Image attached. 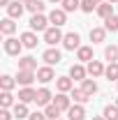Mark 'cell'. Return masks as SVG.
<instances>
[{"mask_svg":"<svg viewBox=\"0 0 118 120\" xmlns=\"http://www.w3.org/2000/svg\"><path fill=\"white\" fill-rule=\"evenodd\" d=\"M42 60H44L46 65H51V67H53V65H58L60 60H63V53H60L56 46H51V49H46L44 53H42Z\"/></svg>","mask_w":118,"mask_h":120,"instance_id":"5","label":"cell"},{"mask_svg":"<svg viewBox=\"0 0 118 120\" xmlns=\"http://www.w3.org/2000/svg\"><path fill=\"white\" fill-rule=\"evenodd\" d=\"M28 120H46V113L44 111H35V113H30Z\"/></svg>","mask_w":118,"mask_h":120,"instance_id":"36","label":"cell"},{"mask_svg":"<svg viewBox=\"0 0 118 120\" xmlns=\"http://www.w3.org/2000/svg\"><path fill=\"white\" fill-rule=\"evenodd\" d=\"M49 21H51L56 28H60V26H65V23H67V12H65L63 7H60V9H53V12L49 14Z\"/></svg>","mask_w":118,"mask_h":120,"instance_id":"8","label":"cell"},{"mask_svg":"<svg viewBox=\"0 0 118 120\" xmlns=\"http://www.w3.org/2000/svg\"><path fill=\"white\" fill-rule=\"evenodd\" d=\"M19 39L23 42V46H26V49H35V46L39 44V42H37V35H35L32 30H28V32H23V35H21Z\"/></svg>","mask_w":118,"mask_h":120,"instance_id":"19","label":"cell"},{"mask_svg":"<svg viewBox=\"0 0 118 120\" xmlns=\"http://www.w3.org/2000/svg\"><path fill=\"white\" fill-rule=\"evenodd\" d=\"M12 104H14V95H12L9 90H2V95H0V106H2V109H9Z\"/></svg>","mask_w":118,"mask_h":120,"instance_id":"29","label":"cell"},{"mask_svg":"<svg viewBox=\"0 0 118 120\" xmlns=\"http://www.w3.org/2000/svg\"><path fill=\"white\" fill-rule=\"evenodd\" d=\"M21 2H23V5H28V2H30V0H21Z\"/></svg>","mask_w":118,"mask_h":120,"instance_id":"43","label":"cell"},{"mask_svg":"<svg viewBox=\"0 0 118 120\" xmlns=\"http://www.w3.org/2000/svg\"><path fill=\"white\" fill-rule=\"evenodd\" d=\"M26 9L32 12V14H42V12H44V2H42V0H30L28 5H26Z\"/></svg>","mask_w":118,"mask_h":120,"instance_id":"28","label":"cell"},{"mask_svg":"<svg viewBox=\"0 0 118 120\" xmlns=\"http://www.w3.org/2000/svg\"><path fill=\"white\" fill-rule=\"evenodd\" d=\"M102 116H104L106 120H118V106H116V104H114V106L106 104V106H104V111H102Z\"/></svg>","mask_w":118,"mask_h":120,"instance_id":"30","label":"cell"},{"mask_svg":"<svg viewBox=\"0 0 118 120\" xmlns=\"http://www.w3.org/2000/svg\"><path fill=\"white\" fill-rule=\"evenodd\" d=\"M93 2H95V5H102V2H104V0H93Z\"/></svg>","mask_w":118,"mask_h":120,"instance_id":"40","label":"cell"},{"mask_svg":"<svg viewBox=\"0 0 118 120\" xmlns=\"http://www.w3.org/2000/svg\"><path fill=\"white\" fill-rule=\"evenodd\" d=\"M106 2H111V5H114V2H118V0H106Z\"/></svg>","mask_w":118,"mask_h":120,"instance_id":"42","label":"cell"},{"mask_svg":"<svg viewBox=\"0 0 118 120\" xmlns=\"http://www.w3.org/2000/svg\"><path fill=\"white\" fill-rule=\"evenodd\" d=\"M70 76H72L74 81H83V79L88 76V69H86L83 65H72V67H70Z\"/></svg>","mask_w":118,"mask_h":120,"instance_id":"20","label":"cell"},{"mask_svg":"<svg viewBox=\"0 0 118 120\" xmlns=\"http://www.w3.org/2000/svg\"><path fill=\"white\" fill-rule=\"evenodd\" d=\"M49 2H56V5H58V2H63V0H49Z\"/></svg>","mask_w":118,"mask_h":120,"instance_id":"41","label":"cell"},{"mask_svg":"<svg viewBox=\"0 0 118 120\" xmlns=\"http://www.w3.org/2000/svg\"><path fill=\"white\" fill-rule=\"evenodd\" d=\"M63 46H65L67 51H79V49H81V37H79V32H67V35L63 37Z\"/></svg>","mask_w":118,"mask_h":120,"instance_id":"3","label":"cell"},{"mask_svg":"<svg viewBox=\"0 0 118 120\" xmlns=\"http://www.w3.org/2000/svg\"><path fill=\"white\" fill-rule=\"evenodd\" d=\"M37 79V72H28V69H19V74H16V83H21L23 88L30 86L32 81Z\"/></svg>","mask_w":118,"mask_h":120,"instance_id":"9","label":"cell"},{"mask_svg":"<svg viewBox=\"0 0 118 120\" xmlns=\"http://www.w3.org/2000/svg\"><path fill=\"white\" fill-rule=\"evenodd\" d=\"M37 99V90H32L30 86L19 90V102H23V104H30V102H35Z\"/></svg>","mask_w":118,"mask_h":120,"instance_id":"12","label":"cell"},{"mask_svg":"<svg viewBox=\"0 0 118 120\" xmlns=\"http://www.w3.org/2000/svg\"><path fill=\"white\" fill-rule=\"evenodd\" d=\"M95 12H97V16H100V19H104V21H106L109 16H114V5L104 0L102 5H97V9H95Z\"/></svg>","mask_w":118,"mask_h":120,"instance_id":"18","label":"cell"},{"mask_svg":"<svg viewBox=\"0 0 118 120\" xmlns=\"http://www.w3.org/2000/svg\"><path fill=\"white\" fill-rule=\"evenodd\" d=\"M5 9H7V16H9V19H21V14L26 12V5H23L21 0H14V2H9Z\"/></svg>","mask_w":118,"mask_h":120,"instance_id":"6","label":"cell"},{"mask_svg":"<svg viewBox=\"0 0 118 120\" xmlns=\"http://www.w3.org/2000/svg\"><path fill=\"white\" fill-rule=\"evenodd\" d=\"M63 37H65V35H63L60 28H56V26H51V28L44 32V42H46L49 46H56L58 42H63Z\"/></svg>","mask_w":118,"mask_h":120,"instance_id":"4","label":"cell"},{"mask_svg":"<svg viewBox=\"0 0 118 120\" xmlns=\"http://www.w3.org/2000/svg\"><path fill=\"white\" fill-rule=\"evenodd\" d=\"M0 32H2L5 37H12V35L16 32V23H14V19H9V16H7V19H2V21H0Z\"/></svg>","mask_w":118,"mask_h":120,"instance_id":"14","label":"cell"},{"mask_svg":"<svg viewBox=\"0 0 118 120\" xmlns=\"http://www.w3.org/2000/svg\"><path fill=\"white\" fill-rule=\"evenodd\" d=\"M58 120H63V118H58Z\"/></svg>","mask_w":118,"mask_h":120,"instance_id":"46","label":"cell"},{"mask_svg":"<svg viewBox=\"0 0 118 120\" xmlns=\"http://www.w3.org/2000/svg\"><path fill=\"white\" fill-rule=\"evenodd\" d=\"M104 58L109 60V62H118V46H106L104 49Z\"/></svg>","mask_w":118,"mask_h":120,"instance_id":"32","label":"cell"},{"mask_svg":"<svg viewBox=\"0 0 118 120\" xmlns=\"http://www.w3.org/2000/svg\"><path fill=\"white\" fill-rule=\"evenodd\" d=\"M104 28L109 30V32H118V16H116V14L109 16V19L104 21Z\"/></svg>","mask_w":118,"mask_h":120,"instance_id":"34","label":"cell"},{"mask_svg":"<svg viewBox=\"0 0 118 120\" xmlns=\"http://www.w3.org/2000/svg\"><path fill=\"white\" fill-rule=\"evenodd\" d=\"M60 5H63L65 12H76V9H81V0H63Z\"/></svg>","mask_w":118,"mask_h":120,"instance_id":"33","label":"cell"},{"mask_svg":"<svg viewBox=\"0 0 118 120\" xmlns=\"http://www.w3.org/2000/svg\"><path fill=\"white\" fill-rule=\"evenodd\" d=\"M83 118H86V109H83V104L70 106V111H67V120H83Z\"/></svg>","mask_w":118,"mask_h":120,"instance_id":"16","label":"cell"},{"mask_svg":"<svg viewBox=\"0 0 118 120\" xmlns=\"http://www.w3.org/2000/svg\"><path fill=\"white\" fill-rule=\"evenodd\" d=\"M116 86H118V81H116Z\"/></svg>","mask_w":118,"mask_h":120,"instance_id":"45","label":"cell"},{"mask_svg":"<svg viewBox=\"0 0 118 120\" xmlns=\"http://www.w3.org/2000/svg\"><path fill=\"white\" fill-rule=\"evenodd\" d=\"M90 120H106V118H104V116H93Z\"/></svg>","mask_w":118,"mask_h":120,"instance_id":"38","label":"cell"},{"mask_svg":"<svg viewBox=\"0 0 118 120\" xmlns=\"http://www.w3.org/2000/svg\"><path fill=\"white\" fill-rule=\"evenodd\" d=\"M81 90H83L88 97H93V95L97 92V83H95V79H83V81H81Z\"/></svg>","mask_w":118,"mask_h":120,"instance_id":"23","label":"cell"},{"mask_svg":"<svg viewBox=\"0 0 118 120\" xmlns=\"http://www.w3.org/2000/svg\"><path fill=\"white\" fill-rule=\"evenodd\" d=\"M76 60H79V62H90V60H95L93 58V46H81V49L76 51Z\"/></svg>","mask_w":118,"mask_h":120,"instance_id":"22","label":"cell"},{"mask_svg":"<svg viewBox=\"0 0 118 120\" xmlns=\"http://www.w3.org/2000/svg\"><path fill=\"white\" fill-rule=\"evenodd\" d=\"M86 69H88V76H93V79H97V76H102V74H104V69H106V67H104V65L100 62V60H90Z\"/></svg>","mask_w":118,"mask_h":120,"instance_id":"15","label":"cell"},{"mask_svg":"<svg viewBox=\"0 0 118 120\" xmlns=\"http://www.w3.org/2000/svg\"><path fill=\"white\" fill-rule=\"evenodd\" d=\"M14 86H16V79H14V76L5 74L2 79H0V88H2V90H9V92H12V88H14Z\"/></svg>","mask_w":118,"mask_h":120,"instance_id":"31","label":"cell"},{"mask_svg":"<svg viewBox=\"0 0 118 120\" xmlns=\"http://www.w3.org/2000/svg\"><path fill=\"white\" fill-rule=\"evenodd\" d=\"M35 102H37V106H49L51 102H53V92H51L49 88H39V90H37V99H35Z\"/></svg>","mask_w":118,"mask_h":120,"instance_id":"10","label":"cell"},{"mask_svg":"<svg viewBox=\"0 0 118 120\" xmlns=\"http://www.w3.org/2000/svg\"><path fill=\"white\" fill-rule=\"evenodd\" d=\"M9 2H12V0H0V5H2V7H7Z\"/></svg>","mask_w":118,"mask_h":120,"instance_id":"39","label":"cell"},{"mask_svg":"<svg viewBox=\"0 0 118 120\" xmlns=\"http://www.w3.org/2000/svg\"><path fill=\"white\" fill-rule=\"evenodd\" d=\"M49 16L44 14H32V19H30V30L32 32H46L49 30Z\"/></svg>","mask_w":118,"mask_h":120,"instance_id":"1","label":"cell"},{"mask_svg":"<svg viewBox=\"0 0 118 120\" xmlns=\"http://www.w3.org/2000/svg\"><path fill=\"white\" fill-rule=\"evenodd\" d=\"M106 39V28H90V42L93 44H102Z\"/></svg>","mask_w":118,"mask_h":120,"instance_id":"21","label":"cell"},{"mask_svg":"<svg viewBox=\"0 0 118 120\" xmlns=\"http://www.w3.org/2000/svg\"><path fill=\"white\" fill-rule=\"evenodd\" d=\"M19 69H28V72H37L39 67H37V60L32 58V56H26V58L19 60Z\"/></svg>","mask_w":118,"mask_h":120,"instance_id":"17","label":"cell"},{"mask_svg":"<svg viewBox=\"0 0 118 120\" xmlns=\"http://www.w3.org/2000/svg\"><path fill=\"white\" fill-rule=\"evenodd\" d=\"M2 49H5V53H7V56H19V53H21V49H23V42H21V39H16V37H7V39H5V44H2Z\"/></svg>","mask_w":118,"mask_h":120,"instance_id":"2","label":"cell"},{"mask_svg":"<svg viewBox=\"0 0 118 120\" xmlns=\"http://www.w3.org/2000/svg\"><path fill=\"white\" fill-rule=\"evenodd\" d=\"M30 113H28V106L23 104V102H16L14 104V118L16 120H23V118H28Z\"/></svg>","mask_w":118,"mask_h":120,"instance_id":"25","label":"cell"},{"mask_svg":"<svg viewBox=\"0 0 118 120\" xmlns=\"http://www.w3.org/2000/svg\"><path fill=\"white\" fill-rule=\"evenodd\" d=\"M104 76L109 81H118V62H109L106 69H104Z\"/></svg>","mask_w":118,"mask_h":120,"instance_id":"27","label":"cell"},{"mask_svg":"<svg viewBox=\"0 0 118 120\" xmlns=\"http://www.w3.org/2000/svg\"><path fill=\"white\" fill-rule=\"evenodd\" d=\"M56 88H58V92H72L74 79L72 76H58V79H56Z\"/></svg>","mask_w":118,"mask_h":120,"instance_id":"11","label":"cell"},{"mask_svg":"<svg viewBox=\"0 0 118 120\" xmlns=\"http://www.w3.org/2000/svg\"><path fill=\"white\" fill-rule=\"evenodd\" d=\"M116 106H118V97H116Z\"/></svg>","mask_w":118,"mask_h":120,"instance_id":"44","label":"cell"},{"mask_svg":"<svg viewBox=\"0 0 118 120\" xmlns=\"http://www.w3.org/2000/svg\"><path fill=\"white\" fill-rule=\"evenodd\" d=\"M44 113H46V120H58L63 111H60L58 106H56V104H53V102H51V104H49V106H44Z\"/></svg>","mask_w":118,"mask_h":120,"instance_id":"26","label":"cell"},{"mask_svg":"<svg viewBox=\"0 0 118 120\" xmlns=\"http://www.w3.org/2000/svg\"><path fill=\"white\" fill-rule=\"evenodd\" d=\"M37 81H39V83L56 81V72H53V67H51V65H44V67H39V69H37Z\"/></svg>","mask_w":118,"mask_h":120,"instance_id":"7","label":"cell"},{"mask_svg":"<svg viewBox=\"0 0 118 120\" xmlns=\"http://www.w3.org/2000/svg\"><path fill=\"white\" fill-rule=\"evenodd\" d=\"M53 104L58 106L60 111H70V106H72V97H67V92H58V95L53 97Z\"/></svg>","mask_w":118,"mask_h":120,"instance_id":"13","label":"cell"},{"mask_svg":"<svg viewBox=\"0 0 118 120\" xmlns=\"http://www.w3.org/2000/svg\"><path fill=\"white\" fill-rule=\"evenodd\" d=\"M93 9H97V5H95L93 0H81V12H86V14H90Z\"/></svg>","mask_w":118,"mask_h":120,"instance_id":"35","label":"cell"},{"mask_svg":"<svg viewBox=\"0 0 118 120\" xmlns=\"http://www.w3.org/2000/svg\"><path fill=\"white\" fill-rule=\"evenodd\" d=\"M70 97H72V99L76 102V104H86L88 99H93V97H88V95H86V92H83L81 88H72V92H70Z\"/></svg>","mask_w":118,"mask_h":120,"instance_id":"24","label":"cell"},{"mask_svg":"<svg viewBox=\"0 0 118 120\" xmlns=\"http://www.w3.org/2000/svg\"><path fill=\"white\" fill-rule=\"evenodd\" d=\"M14 118V113H9V109H2L0 111V120H12Z\"/></svg>","mask_w":118,"mask_h":120,"instance_id":"37","label":"cell"}]
</instances>
